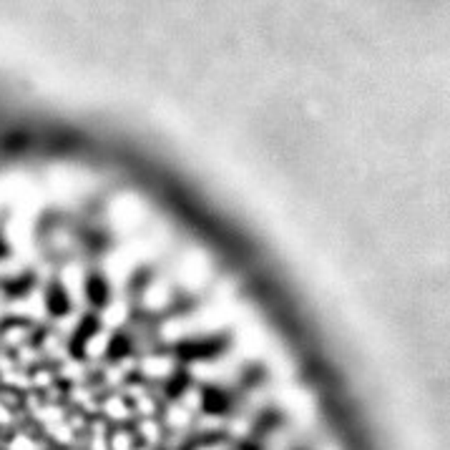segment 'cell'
<instances>
[{
  "label": "cell",
  "mask_w": 450,
  "mask_h": 450,
  "mask_svg": "<svg viewBox=\"0 0 450 450\" xmlns=\"http://www.w3.org/2000/svg\"><path fill=\"white\" fill-rule=\"evenodd\" d=\"M106 284H103V280H94L91 282V300L96 302V305H103L106 302Z\"/></svg>",
  "instance_id": "cell-1"
}]
</instances>
